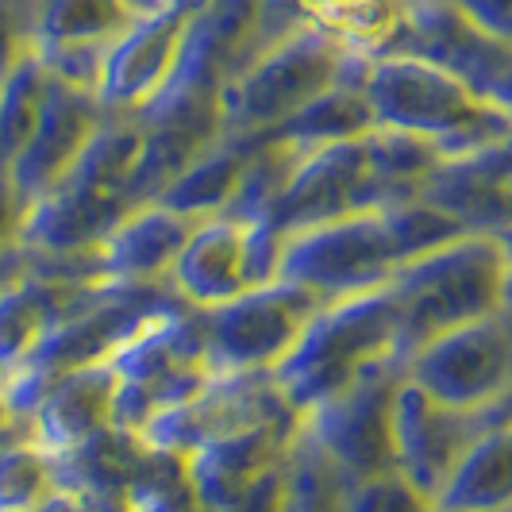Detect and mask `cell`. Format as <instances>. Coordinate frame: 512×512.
<instances>
[{"instance_id":"29","label":"cell","mask_w":512,"mask_h":512,"mask_svg":"<svg viewBox=\"0 0 512 512\" xmlns=\"http://www.w3.org/2000/svg\"><path fill=\"white\" fill-rule=\"evenodd\" d=\"M282 512H347V478L305 432L285 455Z\"/></svg>"},{"instance_id":"11","label":"cell","mask_w":512,"mask_h":512,"mask_svg":"<svg viewBox=\"0 0 512 512\" xmlns=\"http://www.w3.org/2000/svg\"><path fill=\"white\" fill-rule=\"evenodd\" d=\"M405 378L451 409H482L512 389V362L501 316L432 335L405 359Z\"/></svg>"},{"instance_id":"9","label":"cell","mask_w":512,"mask_h":512,"mask_svg":"<svg viewBox=\"0 0 512 512\" xmlns=\"http://www.w3.org/2000/svg\"><path fill=\"white\" fill-rule=\"evenodd\" d=\"M401 385L405 359H385L301 416V432L335 462L347 482L393 470V409Z\"/></svg>"},{"instance_id":"3","label":"cell","mask_w":512,"mask_h":512,"mask_svg":"<svg viewBox=\"0 0 512 512\" xmlns=\"http://www.w3.org/2000/svg\"><path fill=\"white\" fill-rule=\"evenodd\" d=\"M505 266V247L482 231H466L436 251L397 266V274L389 278V293L401 312V359H409L432 335L497 316Z\"/></svg>"},{"instance_id":"39","label":"cell","mask_w":512,"mask_h":512,"mask_svg":"<svg viewBox=\"0 0 512 512\" xmlns=\"http://www.w3.org/2000/svg\"><path fill=\"white\" fill-rule=\"evenodd\" d=\"M31 274V255H27V247L16 239L12 247H4L0 251V297L12 289V285H20Z\"/></svg>"},{"instance_id":"6","label":"cell","mask_w":512,"mask_h":512,"mask_svg":"<svg viewBox=\"0 0 512 512\" xmlns=\"http://www.w3.org/2000/svg\"><path fill=\"white\" fill-rule=\"evenodd\" d=\"M397 266L401 258L382 212H355L328 224L289 231L278 278L301 285L324 301H339L389 285Z\"/></svg>"},{"instance_id":"28","label":"cell","mask_w":512,"mask_h":512,"mask_svg":"<svg viewBox=\"0 0 512 512\" xmlns=\"http://www.w3.org/2000/svg\"><path fill=\"white\" fill-rule=\"evenodd\" d=\"M54 489L51 455L31 439V416H20L12 436L0 439V512H31Z\"/></svg>"},{"instance_id":"5","label":"cell","mask_w":512,"mask_h":512,"mask_svg":"<svg viewBox=\"0 0 512 512\" xmlns=\"http://www.w3.org/2000/svg\"><path fill=\"white\" fill-rule=\"evenodd\" d=\"M120 393H116V424L131 432H147L162 412L178 409L216 374L208 359L205 332L197 308L174 301L151 316L128 343L112 355Z\"/></svg>"},{"instance_id":"23","label":"cell","mask_w":512,"mask_h":512,"mask_svg":"<svg viewBox=\"0 0 512 512\" xmlns=\"http://www.w3.org/2000/svg\"><path fill=\"white\" fill-rule=\"evenodd\" d=\"M366 54H355L347 62L343 77L335 81L328 93H320L316 101H308L301 112H293L285 124L262 135V139H278L297 151H312V147H328V143H347L359 139L366 131H374V112L362 93V77H366Z\"/></svg>"},{"instance_id":"46","label":"cell","mask_w":512,"mask_h":512,"mask_svg":"<svg viewBox=\"0 0 512 512\" xmlns=\"http://www.w3.org/2000/svg\"><path fill=\"white\" fill-rule=\"evenodd\" d=\"M0 178H8V170H4V158H0Z\"/></svg>"},{"instance_id":"19","label":"cell","mask_w":512,"mask_h":512,"mask_svg":"<svg viewBox=\"0 0 512 512\" xmlns=\"http://www.w3.org/2000/svg\"><path fill=\"white\" fill-rule=\"evenodd\" d=\"M197 224L162 201L135 205L97 247L101 278L108 285H170L166 278Z\"/></svg>"},{"instance_id":"1","label":"cell","mask_w":512,"mask_h":512,"mask_svg":"<svg viewBox=\"0 0 512 512\" xmlns=\"http://www.w3.org/2000/svg\"><path fill=\"white\" fill-rule=\"evenodd\" d=\"M362 93L374 112V128L416 135L436 147L439 158L486 151L512 128V112L420 54H374L366 62Z\"/></svg>"},{"instance_id":"13","label":"cell","mask_w":512,"mask_h":512,"mask_svg":"<svg viewBox=\"0 0 512 512\" xmlns=\"http://www.w3.org/2000/svg\"><path fill=\"white\" fill-rule=\"evenodd\" d=\"M355 212H382L374 170L366 158V135L301 151L274 212V228L289 235Z\"/></svg>"},{"instance_id":"17","label":"cell","mask_w":512,"mask_h":512,"mask_svg":"<svg viewBox=\"0 0 512 512\" xmlns=\"http://www.w3.org/2000/svg\"><path fill=\"white\" fill-rule=\"evenodd\" d=\"M120 193L89 189L77 181H58L51 193L27 205L20 243L31 258H70L97 251L112 228L131 212Z\"/></svg>"},{"instance_id":"45","label":"cell","mask_w":512,"mask_h":512,"mask_svg":"<svg viewBox=\"0 0 512 512\" xmlns=\"http://www.w3.org/2000/svg\"><path fill=\"white\" fill-rule=\"evenodd\" d=\"M131 4H135V8H143V12H151V8H158L162 0H131Z\"/></svg>"},{"instance_id":"22","label":"cell","mask_w":512,"mask_h":512,"mask_svg":"<svg viewBox=\"0 0 512 512\" xmlns=\"http://www.w3.org/2000/svg\"><path fill=\"white\" fill-rule=\"evenodd\" d=\"M101 289L104 285H70L39 278V274H27L20 285H12L0 297V382L12 370H20L35 355V347L66 316H74L81 305H89Z\"/></svg>"},{"instance_id":"12","label":"cell","mask_w":512,"mask_h":512,"mask_svg":"<svg viewBox=\"0 0 512 512\" xmlns=\"http://www.w3.org/2000/svg\"><path fill=\"white\" fill-rule=\"evenodd\" d=\"M193 4L197 0H178V4H158L151 12H139L128 31L112 39L97 77V101L104 112L135 116L166 85V77L178 66Z\"/></svg>"},{"instance_id":"36","label":"cell","mask_w":512,"mask_h":512,"mask_svg":"<svg viewBox=\"0 0 512 512\" xmlns=\"http://www.w3.org/2000/svg\"><path fill=\"white\" fill-rule=\"evenodd\" d=\"M451 4L493 43L512 47V0H451Z\"/></svg>"},{"instance_id":"21","label":"cell","mask_w":512,"mask_h":512,"mask_svg":"<svg viewBox=\"0 0 512 512\" xmlns=\"http://www.w3.org/2000/svg\"><path fill=\"white\" fill-rule=\"evenodd\" d=\"M147 439L124 424H108L97 436L77 443L62 455H51L54 482L70 489L89 512H128L131 478L143 462Z\"/></svg>"},{"instance_id":"16","label":"cell","mask_w":512,"mask_h":512,"mask_svg":"<svg viewBox=\"0 0 512 512\" xmlns=\"http://www.w3.org/2000/svg\"><path fill=\"white\" fill-rule=\"evenodd\" d=\"M104 116L108 112L101 108L93 89L70 85L62 77L47 81V97L39 108L35 131L24 143V151L8 166V181L27 205L39 201L43 193H51L54 185L70 174L77 154L85 151V143L101 128Z\"/></svg>"},{"instance_id":"40","label":"cell","mask_w":512,"mask_h":512,"mask_svg":"<svg viewBox=\"0 0 512 512\" xmlns=\"http://www.w3.org/2000/svg\"><path fill=\"white\" fill-rule=\"evenodd\" d=\"M482 166H486L489 174H497V178L505 181V185H512V128L497 139V143H489L486 151L474 154Z\"/></svg>"},{"instance_id":"44","label":"cell","mask_w":512,"mask_h":512,"mask_svg":"<svg viewBox=\"0 0 512 512\" xmlns=\"http://www.w3.org/2000/svg\"><path fill=\"white\" fill-rule=\"evenodd\" d=\"M501 328H505V343H509V362H512V308H501Z\"/></svg>"},{"instance_id":"41","label":"cell","mask_w":512,"mask_h":512,"mask_svg":"<svg viewBox=\"0 0 512 512\" xmlns=\"http://www.w3.org/2000/svg\"><path fill=\"white\" fill-rule=\"evenodd\" d=\"M482 97L493 104H501L505 112H512V51L505 54V62L497 66V74L489 77V85L482 89Z\"/></svg>"},{"instance_id":"18","label":"cell","mask_w":512,"mask_h":512,"mask_svg":"<svg viewBox=\"0 0 512 512\" xmlns=\"http://www.w3.org/2000/svg\"><path fill=\"white\" fill-rule=\"evenodd\" d=\"M297 432H301V416H282V420L258 424V428H247L239 436L208 443L201 451L185 455L193 489L201 497V509L224 512L266 470L282 466Z\"/></svg>"},{"instance_id":"4","label":"cell","mask_w":512,"mask_h":512,"mask_svg":"<svg viewBox=\"0 0 512 512\" xmlns=\"http://www.w3.org/2000/svg\"><path fill=\"white\" fill-rule=\"evenodd\" d=\"M355 51H343L316 27H297L285 39L258 51L239 74L228 81L220 120L224 135L235 139H262L285 124L308 101L328 93L343 77Z\"/></svg>"},{"instance_id":"33","label":"cell","mask_w":512,"mask_h":512,"mask_svg":"<svg viewBox=\"0 0 512 512\" xmlns=\"http://www.w3.org/2000/svg\"><path fill=\"white\" fill-rule=\"evenodd\" d=\"M428 509H432V497H424L397 470L347 482V512H428Z\"/></svg>"},{"instance_id":"15","label":"cell","mask_w":512,"mask_h":512,"mask_svg":"<svg viewBox=\"0 0 512 512\" xmlns=\"http://www.w3.org/2000/svg\"><path fill=\"white\" fill-rule=\"evenodd\" d=\"M139 12L131 0H35V54L51 77L97 93L104 51Z\"/></svg>"},{"instance_id":"30","label":"cell","mask_w":512,"mask_h":512,"mask_svg":"<svg viewBox=\"0 0 512 512\" xmlns=\"http://www.w3.org/2000/svg\"><path fill=\"white\" fill-rule=\"evenodd\" d=\"M128 512H205L189 478L185 455L147 443L143 462L131 478Z\"/></svg>"},{"instance_id":"10","label":"cell","mask_w":512,"mask_h":512,"mask_svg":"<svg viewBox=\"0 0 512 512\" xmlns=\"http://www.w3.org/2000/svg\"><path fill=\"white\" fill-rule=\"evenodd\" d=\"M282 416H297V412L289 409L270 370H216L189 401L151 420L143 439L162 451L193 455L208 443L231 439Z\"/></svg>"},{"instance_id":"2","label":"cell","mask_w":512,"mask_h":512,"mask_svg":"<svg viewBox=\"0 0 512 512\" xmlns=\"http://www.w3.org/2000/svg\"><path fill=\"white\" fill-rule=\"evenodd\" d=\"M385 359H401V312L389 285L328 301L270 374L289 409L305 416Z\"/></svg>"},{"instance_id":"42","label":"cell","mask_w":512,"mask_h":512,"mask_svg":"<svg viewBox=\"0 0 512 512\" xmlns=\"http://www.w3.org/2000/svg\"><path fill=\"white\" fill-rule=\"evenodd\" d=\"M31 512H89L85 509V501H77L70 489H54L47 501H39Z\"/></svg>"},{"instance_id":"34","label":"cell","mask_w":512,"mask_h":512,"mask_svg":"<svg viewBox=\"0 0 512 512\" xmlns=\"http://www.w3.org/2000/svg\"><path fill=\"white\" fill-rule=\"evenodd\" d=\"M31 20H35V0H0V81L35 51Z\"/></svg>"},{"instance_id":"25","label":"cell","mask_w":512,"mask_h":512,"mask_svg":"<svg viewBox=\"0 0 512 512\" xmlns=\"http://www.w3.org/2000/svg\"><path fill=\"white\" fill-rule=\"evenodd\" d=\"M258 139H235V135H220L201 158H193V166L181 174L158 201L166 208H174L181 216H193V220H205L216 216L231 205L239 178L255 154Z\"/></svg>"},{"instance_id":"26","label":"cell","mask_w":512,"mask_h":512,"mask_svg":"<svg viewBox=\"0 0 512 512\" xmlns=\"http://www.w3.org/2000/svg\"><path fill=\"white\" fill-rule=\"evenodd\" d=\"M405 0H308L305 27H316L343 51L382 54L405 20Z\"/></svg>"},{"instance_id":"38","label":"cell","mask_w":512,"mask_h":512,"mask_svg":"<svg viewBox=\"0 0 512 512\" xmlns=\"http://www.w3.org/2000/svg\"><path fill=\"white\" fill-rule=\"evenodd\" d=\"M24 216H27V201L12 189V181L0 178V251L20 239Z\"/></svg>"},{"instance_id":"14","label":"cell","mask_w":512,"mask_h":512,"mask_svg":"<svg viewBox=\"0 0 512 512\" xmlns=\"http://www.w3.org/2000/svg\"><path fill=\"white\" fill-rule=\"evenodd\" d=\"M486 432L478 409H451L405 378L393 409V470L436 501L451 470Z\"/></svg>"},{"instance_id":"35","label":"cell","mask_w":512,"mask_h":512,"mask_svg":"<svg viewBox=\"0 0 512 512\" xmlns=\"http://www.w3.org/2000/svg\"><path fill=\"white\" fill-rule=\"evenodd\" d=\"M305 4H308V0H258L255 54L266 51L270 43L285 39L289 31L305 27ZM255 54H251V58H255Z\"/></svg>"},{"instance_id":"20","label":"cell","mask_w":512,"mask_h":512,"mask_svg":"<svg viewBox=\"0 0 512 512\" xmlns=\"http://www.w3.org/2000/svg\"><path fill=\"white\" fill-rule=\"evenodd\" d=\"M116 393H120V378H116L112 359L62 374L58 382L47 385L39 405L27 412L31 439L47 455H62L77 443H85L101 428L116 424Z\"/></svg>"},{"instance_id":"48","label":"cell","mask_w":512,"mask_h":512,"mask_svg":"<svg viewBox=\"0 0 512 512\" xmlns=\"http://www.w3.org/2000/svg\"><path fill=\"white\" fill-rule=\"evenodd\" d=\"M428 512H447V509H439V505H432V509H428Z\"/></svg>"},{"instance_id":"37","label":"cell","mask_w":512,"mask_h":512,"mask_svg":"<svg viewBox=\"0 0 512 512\" xmlns=\"http://www.w3.org/2000/svg\"><path fill=\"white\" fill-rule=\"evenodd\" d=\"M282 493H285V462L266 470L258 482L243 489L224 512H282Z\"/></svg>"},{"instance_id":"43","label":"cell","mask_w":512,"mask_h":512,"mask_svg":"<svg viewBox=\"0 0 512 512\" xmlns=\"http://www.w3.org/2000/svg\"><path fill=\"white\" fill-rule=\"evenodd\" d=\"M501 308H512V258L505 266V282H501Z\"/></svg>"},{"instance_id":"47","label":"cell","mask_w":512,"mask_h":512,"mask_svg":"<svg viewBox=\"0 0 512 512\" xmlns=\"http://www.w3.org/2000/svg\"><path fill=\"white\" fill-rule=\"evenodd\" d=\"M405 4H428V0H405Z\"/></svg>"},{"instance_id":"31","label":"cell","mask_w":512,"mask_h":512,"mask_svg":"<svg viewBox=\"0 0 512 512\" xmlns=\"http://www.w3.org/2000/svg\"><path fill=\"white\" fill-rule=\"evenodd\" d=\"M47 81H51V74L35 51L0 81V158H4V170L24 151V143L35 131L39 108L47 97Z\"/></svg>"},{"instance_id":"27","label":"cell","mask_w":512,"mask_h":512,"mask_svg":"<svg viewBox=\"0 0 512 512\" xmlns=\"http://www.w3.org/2000/svg\"><path fill=\"white\" fill-rule=\"evenodd\" d=\"M366 158H370V170H374L382 212L424 197V185H428V178L436 174V166L443 162L436 147H428L424 139L393 128L366 131Z\"/></svg>"},{"instance_id":"24","label":"cell","mask_w":512,"mask_h":512,"mask_svg":"<svg viewBox=\"0 0 512 512\" xmlns=\"http://www.w3.org/2000/svg\"><path fill=\"white\" fill-rule=\"evenodd\" d=\"M432 505L447 512H512V424L489 428L470 443Z\"/></svg>"},{"instance_id":"32","label":"cell","mask_w":512,"mask_h":512,"mask_svg":"<svg viewBox=\"0 0 512 512\" xmlns=\"http://www.w3.org/2000/svg\"><path fill=\"white\" fill-rule=\"evenodd\" d=\"M382 216L389 235H393V247H397L401 266L412 262V258L428 255V251H436L443 243H451V239H459V235H466V228H462L451 212H443V208L424 201V197L385 208Z\"/></svg>"},{"instance_id":"7","label":"cell","mask_w":512,"mask_h":512,"mask_svg":"<svg viewBox=\"0 0 512 512\" xmlns=\"http://www.w3.org/2000/svg\"><path fill=\"white\" fill-rule=\"evenodd\" d=\"M282 247V228L266 220H239L231 212H216L205 216L185 239L166 282L185 305H220L255 285L278 282Z\"/></svg>"},{"instance_id":"8","label":"cell","mask_w":512,"mask_h":512,"mask_svg":"<svg viewBox=\"0 0 512 512\" xmlns=\"http://www.w3.org/2000/svg\"><path fill=\"white\" fill-rule=\"evenodd\" d=\"M324 305V297L278 278L197 308L212 370H274Z\"/></svg>"}]
</instances>
